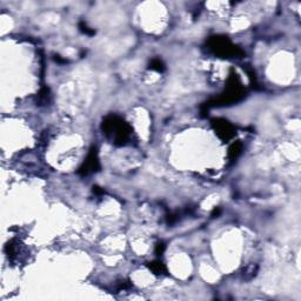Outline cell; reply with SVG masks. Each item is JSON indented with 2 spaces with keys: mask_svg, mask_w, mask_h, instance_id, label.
Wrapping results in <instances>:
<instances>
[{
  "mask_svg": "<svg viewBox=\"0 0 301 301\" xmlns=\"http://www.w3.org/2000/svg\"><path fill=\"white\" fill-rule=\"evenodd\" d=\"M104 126H105L106 133L107 134H112V137H114L115 141L124 143L128 138V133L129 132L127 129V126L124 124L123 120L118 119L117 117L108 118V120L105 121Z\"/></svg>",
  "mask_w": 301,
  "mask_h": 301,
  "instance_id": "6da1fadb",
  "label": "cell"
},
{
  "mask_svg": "<svg viewBox=\"0 0 301 301\" xmlns=\"http://www.w3.org/2000/svg\"><path fill=\"white\" fill-rule=\"evenodd\" d=\"M94 151H95V149H94ZM94 151L91 152V154H90L88 158H87L86 163H85V165H84L85 169H82V171H84V173L85 174H87L88 172H91V171H94L95 166L98 165V159H97V155H95V152H94Z\"/></svg>",
  "mask_w": 301,
  "mask_h": 301,
  "instance_id": "7a4b0ae2",
  "label": "cell"
},
{
  "mask_svg": "<svg viewBox=\"0 0 301 301\" xmlns=\"http://www.w3.org/2000/svg\"><path fill=\"white\" fill-rule=\"evenodd\" d=\"M149 267H151V269L153 270L154 273H161V272L165 270V266H163L161 262H159V261H157V262H152Z\"/></svg>",
  "mask_w": 301,
  "mask_h": 301,
  "instance_id": "3957f363",
  "label": "cell"
},
{
  "mask_svg": "<svg viewBox=\"0 0 301 301\" xmlns=\"http://www.w3.org/2000/svg\"><path fill=\"white\" fill-rule=\"evenodd\" d=\"M151 68L152 70H155V71H163V62L160 61V60H153L152 61V64H151Z\"/></svg>",
  "mask_w": 301,
  "mask_h": 301,
  "instance_id": "277c9868",
  "label": "cell"
},
{
  "mask_svg": "<svg viewBox=\"0 0 301 301\" xmlns=\"http://www.w3.org/2000/svg\"><path fill=\"white\" fill-rule=\"evenodd\" d=\"M80 28H81V31L84 32V33H86V34H93L94 33V31H92V30H88V27H87L86 25H84V24H80Z\"/></svg>",
  "mask_w": 301,
  "mask_h": 301,
  "instance_id": "5b68a950",
  "label": "cell"
},
{
  "mask_svg": "<svg viewBox=\"0 0 301 301\" xmlns=\"http://www.w3.org/2000/svg\"><path fill=\"white\" fill-rule=\"evenodd\" d=\"M163 248H165V246L163 245V244H159L158 246H157V254L160 255L161 253H163Z\"/></svg>",
  "mask_w": 301,
  "mask_h": 301,
  "instance_id": "8992f818",
  "label": "cell"
}]
</instances>
